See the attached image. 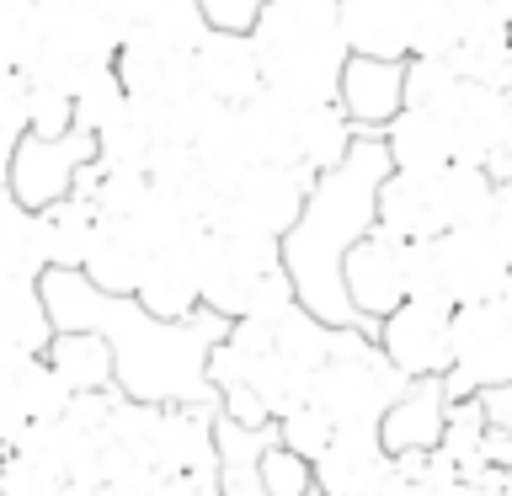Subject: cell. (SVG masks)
<instances>
[{
	"mask_svg": "<svg viewBox=\"0 0 512 496\" xmlns=\"http://www.w3.org/2000/svg\"><path fill=\"white\" fill-rule=\"evenodd\" d=\"M150 187H155L150 171H118V166L91 160V166L80 171V182H75V198H86L102 219H134L139 203L150 198Z\"/></svg>",
	"mask_w": 512,
	"mask_h": 496,
	"instance_id": "28",
	"label": "cell"
},
{
	"mask_svg": "<svg viewBox=\"0 0 512 496\" xmlns=\"http://www.w3.org/2000/svg\"><path fill=\"white\" fill-rule=\"evenodd\" d=\"M336 416L320 406V400H304V406H294V411H283L278 416V438L288 443V448H299L304 459H320L326 448L336 443Z\"/></svg>",
	"mask_w": 512,
	"mask_h": 496,
	"instance_id": "32",
	"label": "cell"
},
{
	"mask_svg": "<svg viewBox=\"0 0 512 496\" xmlns=\"http://www.w3.org/2000/svg\"><path fill=\"white\" fill-rule=\"evenodd\" d=\"M198 80L208 96H219V102H251L256 91L267 86L262 75V54H256V38L251 32H230V27H214L198 48Z\"/></svg>",
	"mask_w": 512,
	"mask_h": 496,
	"instance_id": "15",
	"label": "cell"
},
{
	"mask_svg": "<svg viewBox=\"0 0 512 496\" xmlns=\"http://www.w3.org/2000/svg\"><path fill=\"white\" fill-rule=\"evenodd\" d=\"M251 38L272 91L299 102H342V75L352 64L342 0H267Z\"/></svg>",
	"mask_w": 512,
	"mask_h": 496,
	"instance_id": "3",
	"label": "cell"
},
{
	"mask_svg": "<svg viewBox=\"0 0 512 496\" xmlns=\"http://www.w3.org/2000/svg\"><path fill=\"white\" fill-rule=\"evenodd\" d=\"M160 6H166V0H107V11L118 16L123 38H128V32H134V27H144V22H150V16H155Z\"/></svg>",
	"mask_w": 512,
	"mask_h": 496,
	"instance_id": "41",
	"label": "cell"
},
{
	"mask_svg": "<svg viewBox=\"0 0 512 496\" xmlns=\"http://www.w3.org/2000/svg\"><path fill=\"white\" fill-rule=\"evenodd\" d=\"M48 363L70 379V390H118V352L91 326H59L48 342Z\"/></svg>",
	"mask_w": 512,
	"mask_h": 496,
	"instance_id": "22",
	"label": "cell"
},
{
	"mask_svg": "<svg viewBox=\"0 0 512 496\" xmlns=\"http://www.w3.org/2000/svg\"><path fill=\"white\" fill-rule=\"evenodd\" d=\"M272 352H278V331H272V320H256V315L230 320V331L219 336L214 358H208V374H214L219 395L235 390V384H251L256 368H262Z\"/></svg>",
	"mask_w": 512,
	"mask_h": 496,
	"instance_id": "24",
	"label": "cell"
},
{
	"mask_svg": "<svg viewBox=\"0 0 512 496\" xmlns=\"http://www.w3.org/2000/svg\"><path fill=\"white\" fill-rule=\"evenodd\" d=\"M150 256H155V246L134 219H102L80 272H86L96 288H107V294H139Z\"/></svg>",
	"mask_w": 512,
	"mask_h": 496,
	"instance_id": "17",
	"label": "cell"
},
{
	"mask_svg": "<svg viewBox=\"0 0 512 496\" xmlns=\"http://www.w3.org/2000/svg\"><path fill=\"white\" fill-rule=\"evenodd\" d=\"M512 379V283L491 299H470L454 310V368L448 390L486 395Z\"/></svg>",
	"mask_w": 512,
	"mask_h": 496,
	"instance_id": "7",
	"label": "cell"
},
{
	"mask_svg": "<svg viewBox=\"0 0 512 496\" xmlns=\"http://www.w3.org/2000/svg\"><path fill=\"white\" fill-rule=\"evenodd\" d=\"M43 294L59 326H91L118 352V390L139 400H198L219 406V384L208 374L219 336L230 331V315L203 310L187 320H166L144 310L139 294H107L80 267H48Z\"/></svg>",
	"mask_w": 512,
	"mask_h": 496,
	"instance_id": "1",
	"label": "cell"
},
{
	"mask_svg": "<svg viewBox=\"0 0 512 496\" xmlns=\"http://www.w3.org/2000/svg\"><path fill=\"white\" fill-rule=\"evenodd\" d=\"M342 278H347L352 310L379 331V320L411 299V240L384 230V224H374V230L347 251Z\"/></svg>",
	"mask_w": 512,
	"mask_h": 496,
	"instance_id": "9",
	"label": "cell"
},
{
	"mask_svg": "<svg viewBox=\"0 0 512 496\" xmlns=\"http://www.w3.org/2000/svg\"><path fill=\"white\" fill-rule=\"evenodd\" d=\"M208 235L214 224L198 235H182L171 246H155L150 267H144V283H139V299L144 310L166 315V320H187L203 310V267H208Z\"/></svg>",
	"mask_w": 512,
	"mask_h": 496,
	"instance_id": "12",
	"label": "cell"
},
{
	"mask_svg": "<svg viewBox=\"0 0 512 496\" xmlns=\"http://www.w3.org/2000/svg\"><path fill=\"white\" fill-rule=\"evenodd\" d=\"M96 224H102V214H96L86 198H64L54 208H38V230H43L48 267H86Z\"/></svg>",
	"mask_w": 512,
	"mask_h": 496,
	"instance_id": "27",
	"label": "cell"
},
{
	"mask_svg": "<svg viewBox=\"0 0 512 496\" xmlns=\"http://www.w3.org/2000/svg\"><path fill=\"white\" fill-rule=\"evenodd\" d=\"M70 475L54 464L32 459L27 448H6V470H0V496H64Z\"/></svg>",
	"mask_w": 512,
	"mask_h": 496,
	"instance_id": "34",
	"label": "cell"
},
{
	"mask_svg": "<svg viewBox=\"0 0 512 496\" xmlns=\"http://www.w3.org/2000/svg\"><path fill=\"white\" fill-rule=\"evenodd\" d=\"M155 496H224V486H219V470H182L160 480Z\"/></svg>",
	"mask_w": 512,
	"mask_h": 496,
	"instance_id": "40",
	"label": "cell"
},
{
	"mask_svg": "<svg viewBox=\"0 0 512 496\" xmlns=\"http://www.w3.org/2000/svg\"><path fill=\"white\" fill-rule=\"evenodd\" d=\"M299 118L304 102L288 91L262 86L251 102H240V123H246L251 160H294L299 155Z\"/></svg>",
	"mask_w": 512,
	"mask_h": 496,
	"instance_id": "21",
	"label": "cell"
},
{
	"mask_svg": "<svg viewBox=\"0 0 512 496\" xmlns=\"http://www.w3.org/2000/svg\"><path fill=\"white\" fill-rule=\"evenodd\" d=\"M374 336L411 379H427V374L448 379V368H454V310H443V304L406 299L400 310L379 320Z\"/></svg>",
	"mask_w": 512,
	"mask_h": 496,
	"instance_id": "11",
	"label": "cell"
},
{
	"mask_svg": "<svg viewBox=\"0 0 512 496\" xmlns=\"http://www.w3.org/2000/svg\"><path fill=\"white\" fill-rule=\"evenodd\" d=\"M262 6H267V0H203L208 22H214V27H230V32H251L256 16H262Z\"/></svg>",
	"mask_w": 512,
	"mask_h": 496,
	"instance_id": "39",
	"label": "cell"
},
{
	"mask_svg": "<svg viewBox=\"0 0 512 496\" xmlns=\"http://www.w3.org/2000/svg\"><path fill=\"white\" fill-rule=\"evenodd\" d=\"M219 486H224V496H272L262 470H256V459H224L219 464Z\"/></svg>",
	"mask_w": 512,
	"mask_h": 496,
	"instance_id": "38",
	"label": "cell"
},
{
	"mask_svg": "<svg viewBox=\"0 0 512 496\" xmlns=\"http://www.w3.org/2000/svg\"><path fill=\"white\" fill-rule=\"evenodd\" d=\"M459 64V75L470 80H491V86H507V59H512V22L480 32V38H470L459 48V54H448Z\"/></svg>",
	"mask_w": 512,
	"mask_h": 496,
	"instance_id": "33",
	"label": "cell"
},
{
	"mask_svg": "<svg viewBox=\"0 0 512 496\" xmlns=\"http://www.w3.org/2000/svg\"><path fill=\"white\" fill-rule=\"evenodd\" d=\"M432 112H443L448 134H454V160L496 166V160L507 155V139H512V91L507 86L459 75V86Z\"/></svg>",
	"mask_w": 512,
	"mask_h": 496,
	"instance_id": "10",
	"label": "cell"
},
{
	"mask_svg": "<svg viewBox=\"0 0 512 496\" xmlns=\"http://www.w3.org/2000/svg\"><path fill=\"white\" fill-rule=\"evenodd\" d=\"M155 144H160V128L144 118L134 102H128L123 118L107 123L102 134H96V160H102V166H118V171H150Z\"/></svg>",
	"mask_w": 512,
	"mask_h": 496,
	"instance_id": "29",
	"label": "cell"
},
{
	"mask_svg": "<svg viewBox=\"0 0 512 496\" xmlns=\"http://www.w3.org/2000/svg\"><path fill=\"white\" fill-rule=\"evenodd\" d=\"M448 411H454V390H448L443 374H427V379H411L406 395L384 411V443L390 454H411V448H438L443 432H448Z\"/></svg>",
	"mask_w": 512,
	"mask_h": 496,
	"instance_id": "14",
	"label": "cell"
},
{
	"mask_svg": "<svg viewBox=\"0 0 512 496\" xmlns=\"http://www.w3.org/2000/svg\"><path fill=\"white\" fill-rule=\"evenodd\" d=\"M320 496H384L395 475V454L379 427H342L336 443L315 459Z\"/></svg>",
	"mask_w": 512,
	"mask_h": 496,
	"instance_id": "13",
	"label": "cell"
},
{
	"mask_svg": "<svg viewBox=\"0 0 512 496\" xmlns=\"http://www.w3.org/2000/svg\"><path fill=\"white\" fill-rule=\"evenodd\" d=\"M406 384H411V374L379 347V336H374L363 352H342V358L320 363L310 400H320V406L336 416V427H379L384 411L406 395Z\"/></svg>",
	"mask_w": 512,
	"mask_h": 496,
	"instance_id": "5",
	"label": "cell"
},
{
	"mask_svg": "<svg viewBox=\"0 0 512 496\" xmlns=\"http://www.w3.org/2000/svg\"><path fill=\"white\" fill-rule=\"evenodd\" d=\"M390 171H395V155H390V144H384V134L363 128L342 166L315 176L299 224L283 235V262H288V278H294L299 299L310 304L315 315H326L331 326L374 331L358 310H352L342 262H347V251L379 224V182Z\"/></svg>",
	"mask_w": 512,
	"mask_h": 496,
	"instance_id": "2",
	"label": "cell"
},
{
	"mask_svg": "<svg viewBox=\"0 0 512 496\" xmlns=\"http://www.w3.org/2000/svg\"><path fill=\"white\" fill-rule=\"evenodd\" d=\"M411 16H416V54H443V59L507 22L491 0H411Z\"/></svg>",
	"mask_w": 512,
	"mask_h": 496,
	"instance_id": "20",
	"label": "cell"
},
{
	"mask_svg": "<svg viewBox=\"0 0 512 496\" xmlns=\"http://www.w3.org/2000/svg\"><path fill=\"white\" fill-rule=\"evenodd\" d=\"M299 299L283 262V240L214 230L208 235V267H203V304L230 320H278Z\"/></svg>",
	"mask_w": 512,
	"mask_h": 496,
	"instance_id": "4",
	"label": "cell"
},
{
	"mask_svg": "<svg viewBox=\"0 0 512 496\" xmlns=\"http://www.w3.org/2000/svg\"><path fill=\"white\" fill-rule=\"evenodd\" d=\"M219 411L235 416V422H246V427H278L272 406L251 390V384H235V390H224V395H219Z\"/></svg>",
	"mask_w": 512,
	"mask_h": 496,
	"instance_id": "37",
	"label": "cell"
},
{
	"mask_svg": "<svg viewBox=\"0 0 512 496\" xmlns=\"http://www.w3.org/2000/svg\"><path fill=\"white\" fill-rule=\"evenodd\" d=\"M491 6H496V11H502V16H507V22H512V0H491Z\"/></svg>",
	"mask_w": 512,
	"mask_h": 496,
	"instance_id": "45",
	"label": "cell"
},
{
	"mask_svg": "<svg viewBox=\"0 0 512 496\" xmlns=\"http://www.w3.org/2000/svg\"><path fill=\"white\" fill-rule=\"evenodd\" d=\"M384 144H390L395 166H406V171H432L454 160V134H448L443 112H432V107H406L384 128Z\"/></svg>",
	"mask_w": 512,
	"mask_h": 496,
	"instance_id": "25",
	"label": "cell"
},
{
	"mask_svg": "<svg viewBox=\"0 0 512 496\" xmlns=\"http://www.w3.org/2000/svg\"><path fill=\"white\" fill-rule=\"evenodd\" d=\"M496 176H502V192H507V198H512V155H502V160H496V166H491Z\"/></svg>",
	"mask_w": 512,
	"mask_h": 496,
	"instance_id": "43",
	"label": "cell"
},
{
	"mask_svg": "<svg viewBox=\"0 0 512 496\" xmlns=\"http://www.w3.org/2000/svg\"><path fill=\"white\" fill-rule=\"evenodd\" d=\"M315 176L294 166V160H256L240 182L224 192V203L214 208V230H240V235H267L283 240L299 224L304 203H310Z\"/></svg>",
	"mask_w": 512,
	"mask_h": 496,
	"instance_id": "6",
	"label": "cell"
},
{
	"mask_svg": "<svg viewBox=\"0 0 512 496\" xmlns=\"http://www.w3.org/2000/svg\"><path fill=\"white\" fill-rule=\"evenodd\" d=\"M96 160V134L75 128L64 139L48 134H22L6 150V192L22 198L27 208H54L64 198H75V182Z\"/></svg>",
	"mask_w": 512,
	"mask_h": 496,
	"instance_id": "8",
	"label": "cell"
},
{
	"mask_svg": "<svg viewBox=\"0 0 512 496\" xmlns=\"http://www.w3.org/2000/svg\"><path fill=\"white\" fill-rule=\"evenodd\" d=\"M342 107L352 112L358 128L384 134L400 112H406V59H368L352 54L342 75Z\"/></svg>",
	"mask_w": 512,
	"mask_h": 496,
	"instance_id": "16",
	"label": "cell"
},
{
	"mask_svg": "<svg viewBox=\"0 0 512 496\" xmlns=\"http://www.w3.org/2000/svg\"><path fill=\"white\" fill-rule=\"evenodd\" d=\"M459 86V64L443 54H411L406 59V107H438Z\"/></svg>",
	"mask_w": 512,
	"mask_h": 496,
	"instance_id": "35",
	"label": "cell"
},
{
	"mask_svg": "<svg viewBox=\"0 0 512 496\" xmlns=\"http://www.w3.org/2000/svg\"><path fill=\"white\" fill-rule=\"evenodd\" d=\"M486 411H491V422H496V427H507V432H512V379H507V384H496V390H486Z\"/></svg>",
	"mask_w": 512,
	"mask_h": 496,
	"instance_id": "42",
	"label": "cell"
},
{
	"mask_svg": "<svg viewBox=\"0 0 512 496\" xmlns=\"http://www.w3.org/2000/svg\"><path fill=\"white\" fill-rule=\"evenodd\" d=\"M267 491L272 496H320V475H315V459H304L299 448H288L283 438H272L256 459Z\"/></svg>",
	"mask_w": 512,
	"mask_h": 496,
	"instance_id": "31",
	"label": "cell"
},
{
	"mask_svg": "<svg viewBox=\"0 0 512 496\" xmlns=\"http://www.w3.org/2000/svg\"><path fill=\"white\" fill-rule=\"evenodd\" d=\"M80 118H75V96L59 91V86H32V128L27 134H48V139H64L75 134Z\"/></svg>",
	"mask_w": 512,
	"mask_h": 496,
	"instance_id": "36",
	"label": "cell"
},
{
	"mask_svg": "<svg viewBox=\"0 0 512 496\" xmlns=\"http://www.w3.org/2000/svg\"><path fill=\"white\" fill-rule=\"evenodd\" d=\"M363 128L352 123V112L342 102H304V118H299V155L294 166H304L310 176L320 171H336L342 160L352 155Z\"/></svg>",
	"mask_w": 512,
	"mask_h": 496,
	"instance_id": "23",
	"label": "cell"
},
{
	"mask_svg": "<svg viewBox=\"0 0 512 496\" xmlns=\"http://www.w3.org/2000/svg\"><path fill=\"white\" fill-rule=\"evenodd\" d=\"M507 91H512V59H507Z\"/></svg>",
	"mask_w": 512,
	"mask_h": 496,
	"instance_id": "46",
	"label": "cell"
},
{
	"mask_svg": "<svg viewBox=\"0 0 512 496\" xmlns=\"http://www.w3.org/2000/svg\"><path fill=\"white\" fill-rule=\"evenodd\" d=\"M342 22H347L352 54H368V59H411L416 54L411 0H342Z\"/></svg>",
	"mask_w": 512,
	"mask_h": 496,
	"instance_id": "19",
	"label": "cell"
},
{
	"mask_svg": "<svg viewBox=\"0 0 512 496\" xmlns=\"http://www.w3.org/2000/svg\"><path fill=\"white\" fill-rule=\"evenodd\" d=\"M379 224L406 240H422V235H443L438 230V214H432V192H427V171H406L395 166L390 176L379 182Z\"/></svg>",
	"mask_w": 512,
	"mask_h": 496,
	"instance_id": "26",
	"label": "cell"
},
{
	"mask_svg": "<svg viewBox=\"0 0 512 496\" xmlns=\"http://www.w3.org/2000/svg\"><path fill=\"white\" fill-rule=\"evenodd\" d=\"M128 102H134V91H128V80L118 75V64H112V70L91 75L86 86L75 91V118H80V128L102 134L107 123H118L123 112H128Z\"/></svg>",
	"mask_w": 512,
	"mask_h": 496,
	"instance_id": "30",
	"label": "cell"
},
{
	"mask_svg": "<svg viewBox=\"0 0 512 496\" xmlns=\"http://www.w3.org/2000/svg\"><path fill=\"white\" fill-rule=\"evenodd\" d=\"M0 331H6V358H38V352H48L59 320L48 310L38 272H0Z\"/></svg>",
	"mask_w": 512,
	"mask_h": 496,
	"instance_id": "18",
	"label": "cell"
},
{
	"mask_svg": "<svg viewBox=\"0 0 512 496\" xmlns=\"http://www.w3.org/2000/svg\"><path fill=\"white\" fill-rule=\"evenodd\" d=\"M96 496H155V491H139V486H96Z\"/></svg>",
	"mask_w": 512,
	"mask_h": 496,
	"instance_id": "44",
	"label": "cell"
}]
</instances>
